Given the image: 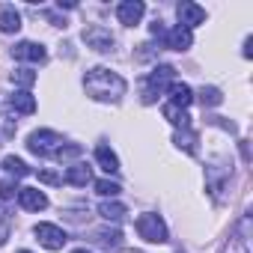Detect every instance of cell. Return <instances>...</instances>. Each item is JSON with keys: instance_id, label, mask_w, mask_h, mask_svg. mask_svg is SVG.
Listing matches in <instances>:
<instances>
[{"instance_id": "10", "label": "cell", "mask_w": 253, "mask_h": 253, "mask_svg": "<svg viewBox=\"0 0 253 253\" xmlns=\"http://www.w3.org/2000/svg\"><path fill=\"white\" fill-rule=\"evenodd\" d=\"M229 173H232V170H226L223 164H211V167H206V185H209V194H211L214 200H220V191L226 188Z\"/></svg>"}, {"instance_id": "32", "label": "cell", "mask_w": 253, "mask_h": 253, "mask_svg": "<svg viewBox=\"0 0 253 253\" xmlns=\"http://www.w3.org/2000/svg\"><path fill=\"white\" fill-rule=\"evenodd\" d=\"M18 253H30V250H18Z\"/></svg>"}, {"instance_id": "30", "label": "cell", "mask_w": 253, "mask_h": 253, "mask_svg": "<svg viewBox=\"0 0 253 253\" xmlns=\"http://www.w3.org/2000/svg\"><path fill=\"white\" fill-rule=\"evenodd\" d=\"M72 253H92V250H86V247H78V250H72Z\"/></svg>"}, {"instance_id": "3", "label": "cell", "mask_w": 253, "mask_h": 253, "mask_svg": "<svg viewBox=\"0 0 253 253\" xmlns=\"http://www.w3.org/2000/svg\"><path fill=\"white\" fill-rule=\"evenodd\" d=\"M173 78H176V69H173V66H158V69L143 81V101L152 104L161 92H167V86L173 84Z\"/></svg>"}, {"instance_id": "11", "label": "cell", "mask_w": 253, "mask_h": 253, "mask_svg": "<svg viewBox=\"0 0 253 253\" xmlns=\"http://www.w3.org/2000/svg\"><path fill=\"white\" fill-rule=\"evenodd\" d=\"M12 57L15 60H27V63H45L48 51L39 42H18V45H12Z\"/></svg>"}, {"instance_id": "16", "label": "cell", "mask_w": 253, "mask_h": 253, "mask_svg": "<svg viewBox=\"0 0 253 253\" xmlns=\"http://www.w3.org/2000/svg\"><path fill=\"white\" fill-rule=\"evenodd\" d=\"M63 182H69V185H75V188H86V185L92 182V170H89L86 164H72V167L66 170Z\"/></svg>"}, {"instance_id": "26", "label": "cell", "mask_w": 253, "mask_h": 253, "mask_svg": "<svg viewBox=\"0 0 253 253\" xmlns=\"http://www.w3.org/2000/svg\"><path fill=\"white\" fill-rule=\"evenodd\" d=\"M81 152H84V149H81L78 143H69V146L63 143V146L57 149V155H54V158H57V161H66V158H78Z\"/></svg>"}, {"instance_id": "7", "label": "cell", "mask_w": 253, "mask_h": 253, "mask_svg": "<svg viewBox=\"0 0 253 253\" xmlns=\"http://www.w3.org/2000/svg\"><path fill=\"white\" fill-rule=\"evenodd\" d=\"M176 15H179V27H185V30L200 27L206 21V9L197 6V3H191V0H182V3L176 6Z\"/></svg>"}, {"instance_id": "1", "label": "cell", "mask_w": 253, "mask_h": 253, "mask_svg": "<svg viewBox=\"0 0 253 253\" xmlns=\"http://www.w3.org/2000/svg\"><path fill=\"white\" fill-rule=\"evenodd\" d=\"M84 89L95 101H119L125 95V78L104 66H95L84 75Z\"/></svg>"}, {"instance_id": "9", "label": "cell", "mask_w": 253, "mask_h": 253, "mask_svg": "<svg viewBox=\"0 0 253 253\" xmlns=\"http://www.w3.org/2000/svg\"><path fill=\"white\" fill-rule=\"evenodd\" d=\"M143 15H146V6L140 3V0H122V3L116 6V18H119V24H125V27L140 24Z\"/></svg>"}, {"instance_id": "27", "label": "cell", "mask_w": 253, "mask_h": 253, "mask_svg": "<svg viewBox=\"0 0 253 253\" xmlns=\"http://www.w3.org/2000/svg\"><path fill=\"white\" fill-rule=\"evenodd\" d=\"M95 191H98L101 197H116V194H119V185L110 182V179H98V182H95Z\"/></svg>"}, {"instance_id": "22", "label": "cell", "mask_w": 253, "mask_h": 253, "mask_svg": "<svg viewBox=\"0 0 253 253\" xmlns=\"http://www.w3.org/2000/svg\"><path fill=\"white\" fill-rule=\"evenodd\" d=\"M176 143H179V149H185V152H197V134L191 131V125H188V128H182L179 134H176Z\"/></svg>"}, {"instance_id": "28", "label": "cell", "mask_w": 253, "mask_h": 253, "mask_svg": "<svg viewBox=\"0 0 253 253\" xmlns=\"http://www.w3.org/2000/svg\"><path fill=\"white\" fill-rule=\"evenodd\" d=\"M15 194H18L15 179H0V200H12Z\"/></svg>"}, {"instance_id": "13", "label": "cell", "mask_w": 253, "mask_h": 253, "mask_svg": "<svg viewBox=\"0 0 253 253\" xmlns=\"http://www.w3.org/2000/svg\"><path fill=\"white\" fill-rule=\"evenodd\" d=\"M167 95H170V104H176V107H182V110H188L191 101H194V89H191L188 84H179V81H173V84L167 86Z\"/></svg>"}, {"instance_id": "29", "label": "cell", "mask_w": 253, "mask_h": 253, "mask_svg": "<svg viewBox=\"0 0 253 253\" xmlns=\"http://www.w3.org/2000/svg\"><path fill=\"white\" fill-rule=\"evenodd\" d=\"M39 179H42L45 185H60V182H63V176H57V173H51V170H39Z\"/></svg>"}, {"instance_id": "31", "label": "cell", "mask_w": 253, "mask_h": 253, "mask_svg": "<svg viewBox=\"0 0 253 253\" xmlns=\"http://www.w3.org/2000/svg\"><path fill=\"white\" fill-rule=\"evenodd\" d=\"M125 253H140V250H125Z\"/></svg>"}, {"instance_id": "19", "label": "cell", "mask_w": 253, "mask_h": 253, "mask_svg": "<svg viewBox=\"0 0 253 253\" xmlns=\"http://www.w3.org/2000/svg\"><path fill=\"white\" fill-rule=\"evenodd\" d=\"M164 119H170L176 128H188L191 125V116H188V110H182V107H176V104H164Z\"/></svg>"}, {"instance_id": "25", "label": "cell", "mask_w": 253, "mask_h": 253, "mask_svg": "<svg viewBox=\"0 0 253 253\" xmlns=\"http://www.w3.org/2000/svg\"><path fill=\"white\" fill-rule=\"evenodd\" d=\"M12 84H18V86H33V84H36V72H30L27 66H21V69L12 72Z\"/></svg>"}, {"instance_id": "2", "label": "cell", "mask_w": 253, "mask_h": 253, "mask_svg": "<svg viewBox=\"0 0 253 253\" xmlns=\"http://www.w3.org/2000/svg\"><path fill=\"white\" fill-rule=\"evenodd\" d=\"M60 146H63V134H57L51 128H39V131H33L27 137V149L33 155H39V158H54Z\"/></svg>"}, {"instance_id": "8", "label": "cell", "mask_w": 253, "mask_h": 253, "mask_svg": "<svg viewBox=\"0 0 253 253\" xmlns=\"http://www.w3.org/2000/svg\"><path fill=\"white\" fill-rule=\"evenodd\" d=\"M161 42H164V48H170V51H188V48L194 45V33L176 24V27H170V30L161 33Z\"/></svg>"}, {"instance_id": "21", "label": "cell", "mask_w": 253, "mask_h": 253, "mask_svg": "<svg viewBox=\"0 0 253 253\" xmlns=\"http://www.w3.org/2000/svg\"><path fill=\"white\" fill-rule=\"evenodd\" d=\"M95 241H98L101 247H107V250H116V247L122 244V232H119V229H98V232H95Z\"/></svg>"}, {"instance_id": "15", "label": "cell", "mask_w": 253, "mask_h": 253, "mask_svg": "<svg viewBox=\"0 0 253 253\" xmlns=\"http://www.w3.org/2000/svg\"><path fill=\"white\" fill-rule=\"evenodd\" d=\"M9 107H12L15 113L30 116V113H36V98H33L27 89H18V92H12V95H9Z\"/></svg>"}, {"instance_id": "23", "label": "cell", "mask_w": 253, "mask_h": 253, "mask_svg": "<svg viewBox=\"0 0 253 253\" xmlns=\"http://www.w3.org/2000/svg\"><path fill=\"white\" fill-rule=\"evenodd\" d=\"M200 101H203V107H217L223 101V95H220L217 86H203L200 89Z\"/></svg>"}, {"instance_id": "24", "label": "cell", "mask_w": 253, "mask_h": 253, "mask_svg": "<svg viewBox=\"0 0 253 253\" xmlns=\"http://www.w3.org/2000/svg\"><path fill=\"white\" fill-rule=\"evenodd\" d=\"M247 241H250L247 235L235 232V235L229 238V244H226V250H223V253H250V244H247Z\"/></svg>"}, {"instance_id": "6", "label": "cell", "mask_w": 253, "mask_h": 253, "mask_svg": "<svg viewBox=\"0 0 253 253\" xmlns=\"http://www.w3.org/2000/svg\"><path fill=\"white\" fill-rule=\"evenodd\" d=\"M33 232H36L39 244H42V247H48V250H60V247L69 241V235H66L57 223H36V226H33Z\"/></svg>"}, {"instance_id": "17", "label": "cell", "mask_w": 253, "mask_h": 253, "mask_svg": "<svg viewBox=\"0 0 253 253\" xmlns=\"http://www.w3.org/2000/svg\"><path fill=\"white\" fill-rule=\"evenodd\" d=\"M95 161H98V167L104 170V173H116L119 170V158H116V152L110 149V146H95Z\"/></svg>"}, {"instance_id": "14", "label": "cell", "mask_w": 253, "mask_h": 253, "mask_svg": "<svg viewBox=\"0 0 253 253\" xmlns=\"http://www.w3.org/2000/svg\"><path fill=\"white\" fill-rule=\"evenodd\" d=\"M21 30V12L12 3L0 6V33H18Z\"/></svg>"}, {"instance_id": "5", "label": "cell", "mask_w": 253, "mask_h": 253, "mask_svg": "<svg viewBox=\"0 0 253 253\" xmlns=\"http://www.w3.org/2000/svg\"><path fill=\"white\" fill-rule=\"evenodd\" d=\"M81 36H84L86 48H92V51H98V54H110V51H113V45H116L113 33H110L107 27H101V24H86Z\"/></svg>"}, {"instance_id": "4", "label": "cell", "mask_w": 253, "mask_h": 253, "mask_svg": "<svg viewBox=\"0 0 253 253\" xmlns=\"http://www.w3.org/2000/svg\"><path fill=\"white\" fill-rule=\"evenodd\" d=\"M137 232L149 244H164L167 241V223L161 220V214H152V211L137 217Z\"/></svg>"}, {"instance_id": "12", "label": "cell", "mask_w": 253, "mask_h": 253, "mask_svg": "<svg viewBox=\"0 0 253 253\" xmlns=\"http://www.w3.org/2000/svg\"><path fill=\"white\" fill-rule=\"evenodd\" d=\"M18 203H21V209H27V211H42V209H48V197H45V191H39V188H18Z\"/></svg>"}, {"instance_id": "20", "label": "cell", "mask_w": 253, "mask_h": 253, "mask_svg": "<svg viewBox=\"0 0 253 253\" xmlns=\"http://www.w3.org/2000/svg\"><path fill=\"white\" fill-rule=\"evenodd\" d=\"M3 170H6L9 176H15V179H24V176H30V167H27L21 158H15V155H6V158H3Z\"/></svg>"}, {"instance_id": "18", "label": "cell", "mask_w": 253, "mask_h": 253, "mask_svg": "<svg viewBox=\"0 0 253 253\" xmlns=\"http://www.w3.org/2000/svg\"><path fill=\"white\" fill-rule=\"evenodd\" d=\"M98 214H101L104 220H113V223H119L125 214H128V209H125L122 203H116V200H104V203L98 206Z\"/></svg>"}]
</instances>
